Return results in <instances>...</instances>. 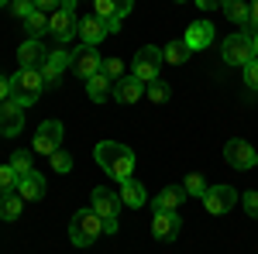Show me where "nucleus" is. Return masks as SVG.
<instances>
[{
  "instance_id": "f257e3e1",
  "label": "nucleus",
  "mask_w": 258,
  "mask_h": 254,
  "mask_svg": "<svg viewBox=\"0 0 258 254\" xmlns=\"http://www.w3.org/2000/svg\"><path fill=\"white\" fill-rule=\"evenodd\" d=\"M93 155H97L100 168L110 179H117V182L131 179V172H135V151L127 144H120V141H100Z\"/></svg>"
},
{
  "instance_id": "f03ea898",
  "label": "nucleus",
  "mask_w": 258,
  "mask_h": 254,
  "mask_svg": "<svg viewBox=\"0 0 258 254\" xmlns=\"http://www.w3.org/2000/svg\"><path fill=\"white\" fill-rule=\"evenodd\" d=\"M100 234H103V216H100L93 206L73 213V220H69V240H73L76 247H90Z\"/></svg>"
},
{
  "instance_id": "7ed1b4c3",
  "label": "nucleus",
  "mask_w": 258,
  "mask_h": 254,
  "mask_svg": "<svg viewBox=\"0 0 258 254\" xmlns=\"http://www.w3.org/2000/svg\"><path fill=\"white\" fill-rule=\"evenodd\" d=\"M41 90H45V79H41V69H21L11 76V100L18 107H31L38 103Z\"/></svg>"
},
{
  "instance_id": "20e7f679",
  "label": "nucleus",
  "mask_w": 258,
  "mask_h": 254,
  "mask_svg": "<svg viewBox=\"0 0 258 254\" xmlns=\"http://www.w3.org/2000/svg\"><path fill=\"white\" fill-rule=\"evenodd\" d=\"M76 4L80 0H62V7L55 14H48V35L59 41V45H69V41L80 35V18H76Z\"/></svg>"
},
{
  "instance_id": "39448f33",
  "label": "nucleus",
  "mask_w": 258,
  "mask_h": 254,
  "mask_svg": "<svg viewBox=\"0 0 258 254\" xmlns=\"http://www.w3.org/2000/svg\"><path fill=\"white\" fill-rule=\"evenodd\" d=\"M220 59L227 62V65H238V69H244L248 62L255 59V48H251V35H248V31L227 35V38L220 41Z\"/></svg>"
},
{
  "instance_id": "423d86ee",
  "label": "nucleus",
  "mask_w": 258,
  "mask_h": 254,
  "mask_svg": "<svg viewBox=\"0 0 258 254\" xmlns=\"http://www.w3.org/2000/svg\"><path fill=\"white\" fill-rule=\"evenodd\" d=\"M162 62H165L162 48H155V45H145V48H138V55H135V62H131V76L141 79V82L148 86V82H155V79H159Z\"/></svg>"
},
{
  "instance_id": "0eeeda50",
  "label": "nucleus",
  "mask_w": 258,
  "mask_h": 254,
  "mask_svg": "<svg viewBox=\"0 0 258 254\" xmlns=\"http://www.w3.org/2000/svg\"><path fill=\"white\" fill-rule=\"evenodd\" d=\"M224 158H227V165H231V168H238V172L258 168V151L244 141V137H231V141L224 144Z\"/></svg>"
},
{
  "instance_id": "6e6552de",
  "label": "nucleus",
  "mask_w": 258,
  "mask_h": 254,
  "mask_svg": "<svg viewBox=\"0 0 258 254\" xmlns=\"http://www.w3.org/2000/svg\"><path fill=\"white\" fill-rule=\"evenodd\" d=\"M131 7H135V0H93V14L103 18V24H107L110 35L120 31V21L131 14Z\"/></svg>"
},
{
  "instance_id": "1a4fd4ad",
  "label": "nucleus",
  "mask_w": 258,
  "mask_h": 254,
  "mask_svg": "<svg viewBox=\"0 0 258 254\" xmlns=\"http://www.w3.org/2000/svg\"><path fill=\"white\" fill-rule=\"evenodd\" d=\"M100 69H103V55H100L97 45H80L76 52H73V72L86 82L90 76H97Z\"/></svg>"
},
{
  "instance_id": "9d476101",
  "label": "nucleus",
  "mask_w": 258,
  "mask_h": 254,
  "mask_svg": "<svg viewBox=\"0 0 258 254\" xmlns=\"http://www.w3.org/2000/svg\"><path fill=\"white\" fill-rule=\"evenodd\" d=\"M241 196L234 193V186H210L207 196H203V206H207V213L214 216H224L234 210V203H238Z\"/></svg>"
},
{
  "instance_id": "9b49d317",
  "label": "nucleus",
  "mask_w": 258,
  "mask_h": 254,
  "mask_svg": "<svg viewBox=\"0 0 258 254\" xmlns=\"http://www.w3.org/2000/svg\"><path fill=\"white\" fill-rule=\"evenodd\" d=\"M62 134H66L62 120H45V124H38V131H35V151H38V155H52V151H59Z\"/></svg>"
},
{
  "instance_id": "f8f14e48",
  "label": "nucleus",
  "mask_w": 258,
  "mask_h": 254,
  "mask_svg": "<svg viewBox=\"0 0 258 254\" xmlns=\"http://www.w3.org/2000/svg\"><path fill=\"white\" fill-rule=\"evenodd\" d=\"M24 131V107H18L14 100L0 103V134L4 137H18Z\"/></svg>"
},
{
  "instance_id": "ddd939ff",
  "label": "nucleus",
  "mask_w": 258,
  "mask_h": 254,
  "mask_svg": "<svg viewBox=\"0 0 258 254\" xmlns=\"http://www.w3.org/2000/svg\"><path fill=\"white\" fill-rule=\"evenodd\" d=\"M179 230H182V220H179L176 210H162V213L152 216V234H155V240H176Z\"/></svg>"
},
{
  "instance_id": "4468645a",
  "label": "nucleus",
  "mask_w": 258,
  "mask_h": 254,
  "mask_svg": "<svg viewBox=\"0 0 258 254\" xmlns=\"http://www.w3.org/2000/svg\"><path fill=\"white\" fill-rule=\"evenodd\" d=\"M182 41L193 48V52H203L207 45H214V24L207 18H200V21H193L189 28H186V35H182Z\"/></svg>"
},
{
  "instance_id": "2eb2a0df",
  "label": "nucleus",
  "mask_w": 258,
  "mask_h": 254,
  "mask_svg": "<svg viewBox=\"0 0 258 254\" xmlns=\"http://www.w3.org/2000/svg\"><path fill=\"white\" fill-rule=\"evenodd\" d=\"M45 59H48V52H45L41 38H28V41H24V45L18 48L21 69H41V65H45Z\"/></svg>"
},
{
  "instance_id": "dca6fc26",
  "label": "nucleus",
  "mask_w": 258,
  "mask_h": 254,
  "mask_svg": "<svg viewBox=\"0 0 258 254\" xmlns=\"http://www.w3.org/2000/svg\"><path fill=\"white\" fill-rule=\"evenodd\" d=\"M93 210H97L103 220L117 216V210H120V196H117V193H110L107 186H97V189H93Z\"/></svg>"
},
{
  "instance_id": "f3484780",
  "label": "nucleus",
  "mask_w": 258,
  "mask_h": 254,
  "mask_svg": "<svg viewBox=\"0 0 258 254\" xmlns=\"http://www.w3.org/2000/svg\"><path fill=\"white\" fill-rule=\"evenodd\" d=\"M110 31H107V24H103V18H97V14H90V18H80V38L83 45H100V41L107 38Z\"/></svg>"
},
{
  "instance_id": "a211bd4d",
  "label": "nucleus",
  "mask_w": 258,
  "mask_h": 254,
  "mask_svg": "<svg viewBox=\"0 0 258 254\" xmlns=\"http://www.w3.org/2000/svg\"><path fill=\"white\" fill-rule=\"evenodd\" d=\"M145 97V82L135 76H124L114 82V100H120V103H138V100Z\"/></svg>"
},
{
  "instance_id": "6ab92c4d",
  "label": "nucleus",
  "mask_w": 258,
  "mask_h": 254,
  "mask_svg": "<svg viewBox=\"0 0 258 254\" xmlns=\"http://www.w3.org/2000/svg\"><path fill=\"white\" fill-rule=\"evenodd\" d=\"M182 199H186V189H182V186H165V189L152 199V210H155V213H162V210H179Z\"/></svg>"
},
{
  "instance_id": "aec40b11",
  "label": "nucleus",
  "mask_w": 258,
  "mask_h": 254,
  "mask_svg": "<svg viewBox=\"0 0 258 254\" xmlns=\"http://www.w3.org/2000/svg\"><path fill=\"white\" fill-rule=\"evenodd\" d=\"M110 93H114V79H107L103 72H97V76L86 79V97L93 100V103H103Z\"/></svg>"
},
{
  "instance_id": "412c9836",
  "label": "nucleus",
  "mask_w": 258,
  "mask_h": 254,
  "mask_svg": "<svg viewBox=\"0 0 258 254\" xmlns=\"http://www.w3.org/2000/svg\"><path fill=\"white\" fill-rule=\"evenodd\" d=\"M21 206H24V199H21L18 189H14V193H0V220L14 223L21 216Z\"/></svg>"
},
{
  "instance_id": "4be33fe9",
  "label": "nucleus",
  "mask_w": 258,
  "mask_h": 254,
  "mask_svg": "<svg viewBox=\"0 0 258 254\" xmlns=\"http://www.w3.org/2000/svg\"><path fill=\"white\" fill-rule=\"evenodd\" d=\"M120 203L124 206H145V186L135 179H124L120 182Z\"/></svg>"
},
{
  "instance_id": "5701e85b",
  "label": "nucleus",
  "mask_w": 258,
  "mask_h": 254,
  "mask_svg": "<svg viewBox=\"0 0 258 254\" xmlns=\"http://www.w3.org/2000/svg\"><path fill=\"white\" fill-rule=\"evenodd\" d=\"M18 193H21V199H41V196H45V179H41L38 172L24 176L18 182Z\"/></svg>"
},
{
  "instance_id": "b1692460",
  "label": "nucleus",
  "mask_w": 258,
  "mask_h": 254,
  "mask_svg": "<svg viewBox=\"0 0 258 254\" xmlns=\"http://www.w3.org/2000/svg\"><path fill=\"white\" fill-rule=\"evenodd\" d=\"M21 24H24V31H28V38H41V35L48 31V14L35 7V11H31L28 18L21 21Z\"/></svg>"
},
{
  "instance_id": "393cba45",
  "label": "nucleus",
  "mask_w": 258,
  "mask_h": 254,
  "mask_svg": "<svg viewBox=\"0 0 258 254\" xmlns=\"http://www.w3.org/2000/svg\"><path fill=\"white\" fill-rule=\"evenodd\" d=\"M162 55H165V62H172V65H182V62L193 59V48L179 38V41H169V45L162 48Z\"/></svg>"
},
{
  "instance_id": "a878e982",
  "label": "nucleus",
  "mask_w": 258,
  "mask_h": 254,
  "mask_svg": "<svg viewBox=\"0 0 258 254\" xmlns=\"http://www.w3.org/2000/svg\"><path fill=\"white\" fill-rule=\"evenodd\" d=\"M224 14L234 21V24H248L251 21V7H248V0H227L224 4Z\"/></svg>"
},
{
  "instance_id": "bb28decb",
  "label": "nucleus",
  "mask_w": 258,
  "mask_h": 254,
  "mask_svg": "<svg viewBox=\"0 0 258 254\" xmlns=\"http://www.w3.org/2000/svg\"><path fill=\"white\" fill-rule=\"evenodd\" d=\"M182 189H186V196H200V199H203L210 186H207V179L200 176V172H189V176L182 179Z\"/></svg>"
},
{
  "instance_id": "cd10ccee",
  "label": "nucleus",
  "mask_w": 258,
  "mask_h": 254,
  "mask_svg": "<svg viewBox=\"0 0 258 254\" xmlns=\"http://www.w3.org/2000/svg\"><path fill=\"white\" fill-rule=\"evenodd\" d=\"M11 168L18 172V179L31 176V172H35V165H31V155H28V151H14V155H11Z\"/></svg>"
},
{
  "instance_id": "c85d7f7f",
  "label": "nucleus",
  "mask_w": 258,
  "mask_h": 254,
  "mask_svg": "<svg viewBox=\"0 0 258 254\" xmlns=\"http://www.w3.org/2000/svg\"><path fill=\"white\" fill-rule=\"evenodd\" d=\"M18 172L11 168V165H0V193H14L18 189Z\"/></svg>"
},
{
  "instance_id": "c756f323",
  "label": "nucleus",
  "mask_w": 258,
  "mask_h": 254,
  "mask_svg": "<svg viewBox=\"0 0 258 254\" xmlns=\"http://www.w3.org/2000/svg\"><path fill=\"white\" fill-rule=\"evenodd\" d=\"M48 65H52V69H59V72H66V65H73V55H69V52H66V48H55V52H48Z\"/></svg>"
},
{
  "instance_id": "7c9ffc66",
  "label": "nucleus",
  "mask_w": 258,
  "mask_h": 254,
  "mask_svg": "<svg viewBox=\"0 0 258 254\" xmlns=\"http://www.w3.org/2000/svg\"><path fill=\"white\" fill-rule=\"evenodd\" d=\"M52 168H55V172H59V176H66V172H69V168H73V155H69V151H52Z\"/></svg>"
},
{
  "instance_id": "2f4dec72",
  "label": "nucleus",
  "mask_w": 258,
  "mask_h": 254,
  "mask_svg": "<svg viewBox=\"0 0 258 254\" xmlns=\"http://www.w3.org/2000/svg\"><path fill=\"white\" fill-rule=\"evenodd\" d=\"M100 72L117 82V79H124V62H120V59H103V69H100Z\"/></svg>"
},
{
  "instance_id": "473e14b6",
  "label": "nucleus",
  "mask_w": 258,
  "mask_h": 254,
  "mask_svg": "<svg viewBox=\"0 0 258 254\" xmlns=\"http://www.w3.org/2000/svg\"><path fill=\"white\" fill-rule=\"evenodd\" d=\"M148 100H152V103H165V100H169V86L159 82V79L148 82Z\"/></svg>"
},
{
  "instance_id": "72a5a7b5",
  "label": "nucleus",
  "mask_w": 258,
  "mask_h": 254,
  "mask_svg": "<svg viewBox=\"0 0 258 254\" xmlns=\"http://www.w3.org/2000/svg\"><path fill=\"white\" fill-rule=\"evenodd\" d=\"M244 86H248L251 93H258V59H251L244 65Z\"/></svg>"
},
{
  "instance_id": "f704fd0d",
  "label": "nucleus",
  "mask_w": 258,
  "mask_h": 254,
  "mask_svg": "<svg viewBox=\"0 0 258 254\" xmlns=\"http://www.w3.org/2000/svg\"><path fill=\"white\" fill-rule=\"evenodd\" d=\"M31 11H35V0H11V14H14V18L24 21Z\"/></svg>"
},
{
  "instance_id": "c9c22d12",
  "label": "nucleus",
  "mask_w": 258,
  "mask_h": 254,
  "mask_svg": "<svg viewBox=\"0 0 258 254\" xmlns=\"http://www.w3.org/2000/svg\"><path fill=\"white\" fill-rule=\"evenodd\" d=\"M241 203H244L248 216H258V193H244V196H241Z\"/></svg>"
},
{
  "instance_id": "e433bc0d",
  "label": "nucleus",
  "mask_w": 258,
  "mask_h": 254,
  "mask_svg": "<svg viewBox=\"0 0 258 254\" xmlns=\"http://www.w3.org/2000/svg\"><path fill=\"white\" fill-rule=\"evenodd\" d=\"M35 7H38V11H45V14H55V11L62 7V0H35Z\"/></svg>"
},
{
  "instance_id": "4c0bfd02",
  "label": "nucleus",
  "mask_w": 258,
  "mask_h": 254,
  "mask_svg": "<svg viewBox=\"0 0 258 254\" xmlns=\"http://www.w3.org/2000/svg\"><path fill=\"white\" fill-rule=\"evenodd\" d=\"M193 4H197L200 11H220V7H224L227 0H193Z\"/></svg>"
},
{
  "instance_id": "58836bf2",
  "label": "nucleus",
  "mask_w": 258,
  "mask_h": 254,
  "mask_svg": "<svg viewBox=\"0 0 258 254\" xmlns=\"http://www.w3.org/2000/svg\"><path fill=\"white\" fill-rule=\"evenodd\" d=\"M4 100H11V79L0 76V103H4Z\"/></svg>"
},
{
  "instance_id": "ea45409f",
  "label": "nucleus",
  "mask_w": 258,
  "mask_h": 254,
  "mask_svg": "<svg viewBox=\"0 0 258 254\" xmlns=\"http://www.w3.org/2000/svg\"><path fill=\"white\" fill-rule=\"evenodd\" d=\"M103 234H117V216H110V220H103Z\"/></svg>"
},
{
  "instance_id": "a19ab883",
  "label": "nucleus",
  "mask_w": 258,
  "mask_h": 254,
  "mask_svg": "<svg viewBox=\"0 0 258 254\" xmlns=\"http://www.w3.org/2000/svg\"><path fill=\"white\" fill-rule=\"evenodd\" d=\"M248 7H251V21H248V24H251V28H255V31H258V0H251Z\"/></svg>"
},
{
  "instance_id": "79ce46f5",
  "label": "nucleus",
  "mask_w": 258,
  "mask_h": 254,
  "mask_svg": "<svg viewBox=\"0 0 258 254\" xmlns=\"http://www.w3.org/2000/svg\"><path fill=\"white\" fill-rule=\"evenodd\" d=\"M251 48H255V59H258V31L251 35Z\"/></svg>"
},
{
  "instance_id": "37998d69",
  "label": "nucleus",
  "mask_w": 258,
  "mask_h": 254,
  "mask_svg": "<svg viewBox=\"0 0 258 254\" xmlns=\"http://www.w3.org/2000/svg\"><path fill=\"white\" fill-rule=\"evenodd\" d=\"M4 4H7V0H0V7H4Z\"/></svg>"
},
{
  "instance_id": "c03bdc74",
  "label": "nucleus",
  "mask_w": 258,
  "mask_h": 254,
  "mask_svg": "<svg viewBox=\"0 0 258 254\" xmlns=\"http://www.w3.org/2000/svg\"><path fill=\"white\" fill-rule=\"evenodd\" d=\"M176 4H182V0H176Z\"/></svg>"
}]
</instances>
